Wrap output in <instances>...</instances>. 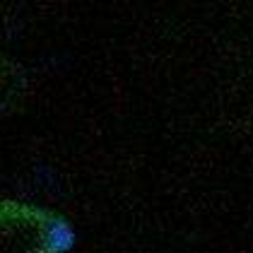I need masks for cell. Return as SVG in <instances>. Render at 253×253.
I'll return each mask as SVG.
<instances>
[{"label": "cell", "mask_w": 253, "mask_h": 253, "mask_svg": "<svg viewBox=\"0 0 253 253\" xmlns=\"http://www.w3.org/2000/svg\"><path fill=\"white\" fill-rule=\"evenodd\" d=\"M70 229L53 214L20 203L0 205V253H70Z\"/></svg>", "instance_id": "obj_1"}]
</instances>
